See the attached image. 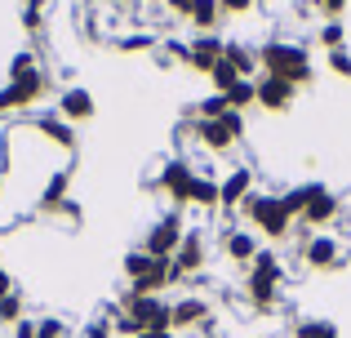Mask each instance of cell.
<instances>
[{"instance_id": "obj_19", "label": "cell", "mask_w": 351, "mask_h": 338, "mask_svg": "<svg viewBox=\"0 0 351 338\" xmlns=\"http://www.w3.org/2000/svg\"><path fill=\"white\" fill-rule=\"evenodd\" d=\"M191 200H196V205H223V187L209 182V178H196L191 182Z\"/></svg>"}, {"instance_id": "obj_23", "label": "cell", "mask_w": 351, "mask_h": 338, "mask_svg": "<svg viewBox=\"0 0 351 338\" xmlns=\"http://www.w3.org/2000/svg\"><path fill=\"white\" fill-rule=\"evenodd\" d=\"M156 267V258H152V254H129V258H125V271H129V276H134V280H143L147 276V271H152Z\"/></svg>"}, {"instance_id": "obj_36", "label": "cell", "mask_w": 351, "mask_h": 338, "mask_svg": "<svg viewBox=\"0 0 351 338\" xmlns=\"http://www.w3.org/2000/svg\"><path fill=\"white\" fill-rule=\"evenodd\" d=\"M9 294H14V280H9V271L0 267V298H9Z\"/></svg>"}, {"instance_id": "obj_7", "label": "cell", "mask_w": 351, "mask_h": 338, "mask_svg": "<svg viewBox=\"0 0 351 338\" xmlns=\"http://www.w3.org/2000/svg\"><path fill=\"white\" fill-rule=\"evenodd\" d=\"M191 182H196V173L182 165V160H169V165H165V173H160V187L169 191L178 205H187V200H191Z\"/></svg>"}, {"instance_id": "obj_28", "label": "cell", "mask_w": 351, "mask_h": 338, "mask_svg": "<svg viewBox=\"0 0 351 338\" xmlns=\"http://www.w3.org/2000/svg\"><path fill=\"white\" fill-rule=\"evenodd\" d=\"M329 67H334V71H343V76H351V53L334 49V53H329Z\"/></svg>"}, {"instance_id": "obj_16", "label": "cell", "mask_w": 351, "mask_h": 338, "mask_svg": "<svg viewBox=\"0 0 351 338\" xmlns=\"http://www.w3.org/2000/svg\"><path fill=\"white\" fill-rule=\"evenodd\" d=\"M209 80H214V89H218V94H232V89H236V85H240L245 76H240V71L232 67V62L223 58V62H218L214 71H209Z\"/></svg>"}, {"instance_id": "obj_1", "label": "cell", "mask_w": 351, "mask_h": 338, "mask_svg": "<svg viewBox=\"0 0 351 338\" xmlns=\"http://www.w3.org/2000/svg\"><path fill=\"white\" fill-rule=\"evenodd\" d=\"M40 94H45V76L36 71V58L32 53H18L14 67H9V85L0 89V116L18 112V107H32Z\"/></svg>"}, {"instance_id": "obj_11", "label": "cell", "mask_w": 351, "mask_h": 338, "mask_svg": "<svg viewBox=\"0 0 351 338\" xmlns=\"http://www.w3.org/2000/svg\"><path fill=\"white\" fill-rule=\"evenodd\" d=\"M223 45H227V40H218V36H200V40L191 45L187 62H191L196 71H205V76H209V71H214L218 62H223Z\"/></svg>"}, {"instance_id": "obj_25", "label": "cell", "mask_w": 351, "mask_h": 338, "mask_svg": "<svg viewBox=\"0 0 351 338\" xmlns=\"http://www.w3.org/2000/svg\"><path fill=\"white\" fill-rule=\"evenodd\" d=\"M343 40H347V32H343V27H338V23H329L325 32H320V45H325L329 53H334V49H343Z\"/></svg>"}, {"instance_id": "obj_27", "label": "cell", "mask_w": 351, "mask_h": 338, "mask_svg": "<svg viewBox=\"0 0 351 338\" xmlns=\"http://www.w3.org/2000/svg\"><path fill=\"white\" fill-rule=\"evenodd\" d=\"M36 338H67V325L53 321V316L49 321H36Z\"/></svg>"}, {"instance_id": "obj_2", "label": "cell", "mask_w": 351, "mask_h": 338, "mask_svg": "<svg viewBox=\"0 0 351 338\" xmlns=\"http://www.w3.org/2000/svg\"><path fill=\"white\" fill-rule=\"evenodd\" d=\"M258 62L267 67V76H276V80H289L293 89H298V85H307V80H311V62H307V53H302L298 45L267 40V45H263V53H258Z\"/></svg>"}, {"instance_id": "obj_10", "label": "cell", "mask_w": 351, "mask_h": 338, "mask_svg": "<svg viewBox=\"0 0 351 338\" xmlns=\"http://www.w3.org/2000/svg\"><path fill=\"white\" fill-rule=\"evenodd\" d=\"M258 103H263L267 112H285V107L293 103V85L289 80H276V76H263L258 80Z\"/></svg>"}, {"instance_id": "obj_33", "label": "cell", "mask_w": 351, "mask_h": 338, "mask_svg": "<svg viewBox=\"0 0 351 338\" xmlns=\"http://www.w3.org/2000/svg\"><path fill=\"white\" fill-rule=\"evenodd\" d=\"M85 338H112V325H107V321H94L85 330Z\"/></svg>"}, {"instance_id": "obj_24", "label": "cell", "mask_w": 351, "mask_h": 338, "mask_svg": "<svg viewBox=\"0 0 351 338\" xmlns=\"http://www.w3.org/2000/svg\"><path fill=\"white\" fill-rule=\"evenodd\" d=\"M298 338H338V330L329 321H302L298 325Z\"/></svg>"}, {"instance_id": "obj_14", "label": "cell", "mask_w": 351, "mask_h": 338, "mask_svg": "<svg viewBox=\"0 0 351 338\" xmlns=\"http://www.w3.org/2000/svg\"><path fill=\"white\" fill-rule=\"evenodd\" d=\"M196 134H200V138H205L214 152H227V147H232V130H227L223 121H200Z\"/></svg>"}, {"instance_id": "obj_20", "label": "cell", "mask_w": 351, "mask_h": 338, "mask_svg": "<svg viewBox=\"0 0 351 338\" xmlns=\"http://www.w3.org/2000/svg\"><path fill=\"white\" fill-rule=\"evenodd\" d=\"M191 23H196L200 32H209V27L218 23V0H196V5H191Z\"/></svg>"}, {"instance_id": "obj_34", "label": "cell", "mask_w": 351, "mask_h": 338, "mask_svg": "<svg viewBox=\"0 0 351 338\" xmlns=\"http://www.w3.org/2000/svg\"><path fill=\"white\" fill-rule=\"evenodd\" d=\"M14 338H36V321H18L14 325Z\"/></svg>"}, {"instance_id": "obj_22", "label": "cell", "mask_w": 351, "mask_h": 338, "mask_svg": "<svg viewBox=\"0 0 351 338\" xmlns=\"http://www.w3.org/2000/svg\"><path fill=\"white\" fill-rule=\"evenodd\" d=\"M223 98H227V107H232V112H236V107H249V103L258 98V85H249V80H240V85L232 89V94H223Z\"/></svg>"}, {"instance_id": "obj_18", "label": "cell", "mask_w": 351, "mask_h": 338, "mask_svg": "<svg viewBox=\"0 0 351 338\" xmlns=\"http://www.w3.org/2000/svg\"><path fill=\"white\" fill-rule=\"evenodd\" d=\"M227 254H232L236 263H249V258H258V250H254V236H245V232H232V236H227Z\"/></svg>"}, {"instance_id": "obj_6", "label": "cell", "mask_w": 351, "mask_h": 338, "mask_svg": "<svg viewBox=\"0 0 351 338\" xmlns=\"http://www.w3.org/2000/svg\"><path fill=\"white\" fill-rule=\"evenodd\" d=\"M334 214H338V200L329 196L325 187H316V182H311V187H302V209H298V218H302L307 227H325Z\"/></svg>"}, {"instance_id": "obj_37", "label": "cell", "mask_w": 351, "mask_h": 338, "mask_svg": "<svg viewBox=\"0 0 351 338\" xmlns=\"http://www.w3.org/2000/svg\"><path fill=\"white\" fill-rule=\"evenodd\" d=\"M191 5H196V0H169L173 14H187V18H191Z\"/></svg>"}, {"instance_id": "obj_8", "label": "cell", "mask_w": 351, "mask_h": 338, "mask_svg": "<svg viewBox=\"0 0 351 338\" xmlns=\"http://www.w3.org/2000/svg\"><path fill=\"white\" fill-rule=\"evenodd\" d=\"M173 267H178V276H191V271L205 267V236L187 232L178 245V254H173Z\"/></svg>"}, {"instance_id": "obj_29", "label": "cell", "mask_w": 351, "mask_h": 338, "mask_svg": "<svg viewBox=\"0 0 351 338\" xmlns=\"http://www.w3.org/2000/svg\"><path fill=\"white\" fill-rule=\"evenodd\" d=\"M62 191H67V178L58 173V178L49 182V191H45V205H58V196H62Z\"/></svg>"}, {"instance_id": "obj_4", "label": "cell", "mask_w": 351, "mask_h": 338, "mask_svg": "<svg viewBox=\"0 0 351 338\" xmlns=\"http://www.w3.org/2000/svg\"><path fill=\"white\" fill-rule=\"evenodd\" d=\"M276 280H280V263L271 258V254H258V267L254 276H249V298H254V307H271L276 303Z\"/></svg>"}, {"instance_id": "obj_13", "label": "cell", "mask_w": 351, "mask_h": 338, "mask_svg": "<svg viewBox=\"0 0 351 338\" xmlns=\"http://www.w3.org/2000/svg\"><path fill=\"white\" fill-rule=\"evenodd\" d=\"M302 258H307L311 267H329V263L338 258V245L329 241V236H316V241H307V250H302Z\"/></svg>"}, {"instance_id": "obj_9", "label": "cell", "mask_w": 351, "mask_h": 338, "mask_svg": "<svg viewBox=\"0 0 351 338\" xmlns=\"http://www.w3.org/2000/svg\"><path fill=\"white\" fill-rule=\"evenodd\" d=\"M173 330H205L209 325V303L205 298H182V303H173Z\"/></svg>"}, {"instance_id": "obj_31", "label": "cell", "mask_w": 351, "mask_h": 338, "mask_svg": "<svg viewBox=\"0 0 351 338\" xmlns=\"http://www.w3.org/2000/svg\"><path fill=\"white\" fill-rule=\"evenodd\" d=\"M223 125L232 130V138H240V134H245V121H240L236 112H227V116H223Z\"/></svg>"}, {"instance_id": "obj_26", "label": "cell", "mask_w": 351, "mask_h": 338, "mask_svg": "<svg viewBox=\"0 0 351 338\" xmlns=\"http://www.w3.org/2000/svg\"><path fill=\"white\" fill-rule=\"evenodd\" d=\"M40 134H49L53 143H62V147H71V130H67V125H58V121H40Z\"/></svg>"}, {"instance_id": "obj_15", "label": "cell", "mask_w": 351, "mask_h": 338, "mask_svg": "<svg viewBox=\"0 0 351 338\" xmlns=\"http://www.w3.org/2000/svg\"><path fill=\"white\" fill-rule=\"evenodd\" d=\"M249 182H254V173H249V169H232V173H227V182H223V205H236V200L249 191Z\"/></svg>"}, {"instance_id": "obj_17", "label": "cell", "mask_w": 351, "mask_h": 338, "mask_svg": "<svg viewBox=\"0 0 351 338\" xmlns=\"http://www.w3.org/2000/svg\"><path fill=\"white\" fill-rule=\"evenodd\" d=\"M223 58L232 62V67L240 71V76H249V71H254V62H258L254 53H249L245 45H236V40H227V45H223Z\"/></svg>"}, {"instance_id": "obj_35", "label": "cell", "mask_w": 351, "mask_h": 338, "mask_svg": "<svg viewBox=\"0 0 351 338\" xmlns=\"http://www.w3.org/2000/svg\"><path fill=\"white\" fill-rule=\"evenodd\" d=\"M23 23H27V27H40V9H36V0H32V5H27V14H23Z\"/></svg>"}, {"instance_id": "obj_12", "label": "cell", "mask_w": 351, "mask_h": 338, "mask_svg": "<svg viewBox=\"0 0 351 338\" xmlns=\"http://www.w3.org/2000/svg\"><path fill=\"white\" fill-rule=\"evenodd\" d=\"M58 112L67 116V121H89V116H94V98H89L85 89H67V94L58 98Z\"/></svg>"}, {"instance_id": "obj_38", "label": "cell", "mask_w": 351, "mask_h": 338, "mask_svg": "<svg viewBox=\"0 0 351 338\" xmlns=\"http://www.w3.org/2000/svg\"><path fill=\"white\" fill-rule=\"evenodd\" d=\"M138 338H173V330H147V334H138Z\"/></svg>"}, {"instance_id": "obj_30", "label": "cell", "mask_w": 351, "mask_h": 338, "mask_svg": "<svg viewBox=\"0 0 351 338\" xmlns=\"http://www.w3.org/2000/svg\"><path fill=\"white\" fill-rule=\"evenodd\" d=\"M316 9H320V14H329V18H338L347 9V0H316Z\"/></svg>"}, {"instance_id": "obj_21", "label": "cell", "mask_w": 351, "mask_h": 338, "mask_svg": "<svg viewBox=\"0 0 351 338\" xmlns=\"http://www.w3.org/2000/svg\"><path fill=\"white\" fill-rule=\"evenodd\" d=\"M23 321V294H9V298H0V325H18Z\"/></svg>"}, {"instance_id": "obj_32", "label": "cell", "mask_w": 351, "mask_h": 338, "mask_svg": "<svg viewBox=\"0 0 351 338\" xmlns=\"http://www.w3.org/2000/svg\"><path fill=\"white\" fill-rule=\"evenodd\" d=\"M249 5H254V0H218V9H227V14H245Z\"/></svg>"}, {"instance_id": "obj_5", "label": "cell", "mask_w": 351, "mask_h": 338, "mask_svg": "<svg viewBox=\"0 0 351 338\" xmlns=\"http://www.w3.org/2000/svg\"><path fill=\"white\" fill-rule=\"evenodd\" d=\"M182 218L178 214H169V218H160V223L152 227V236H147V254L152 258H173L178 254V245H182Z\"/></svg>"}, {"instance_id": "obj_3", "label": "cell", "mask_w": 351, "mask_h": 338, "mask_svg": "<svg viewBox=\"0 0 351 338\" xmlns=\"http://www.w3.org/2000/svg\"><path fill=\"white\" fill-rule=\"evenodd\" d=\"M249 218L258 223V232H267V236H285V232H289L293 209L285 205V200H276V196H254V200H249Z\"/></svg>"}]
</instances>
